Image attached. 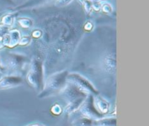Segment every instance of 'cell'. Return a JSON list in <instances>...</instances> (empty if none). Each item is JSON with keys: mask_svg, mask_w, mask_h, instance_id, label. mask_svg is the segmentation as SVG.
<instances>
[{"mask_svg": "<svg viewBox=\"0 0 149 126\" xmlns=\"http://www.w3.org/2000/svg\"><path fill=\"white\" fill-rule=\"evenodd\" d=\"M68 74V71H63L51 75L46 81L38 97L42 99L61 93L67 84Z\"/></svg>", "mask_w": 149, "mask_h": 126, "instance_id": "cell-1", "label": "cell"}, {"mask_svg": "<svg viewBox=\"0 0 149 126\" xmlns=\"http://www.w3.org/2000/svg\"><path fill=\"white\" fill-rule=\"evenodd\" d=\"M27 81L32 87L36 90L43 88V68L42 64L39 60L34 59L32 61L30 69L27 74Z\"/></svg>", "mask_w": 149, "mask_h": 126, "instance_id": "cell-2", "label": "cell"}, {"mask_svg": "<svg viewBox=\"0 0 149 126\" xmlns=\"http://www.w3.org/2000/svg\"><path fill=\"white\" fill-rule=\"evenodd\" d=\"M67 82L71 83L87 95H98L97 89L88 80L78 73H70L67 76Z\"/></svg>", "mask_w": 149, "mask_h": 126, "instance_id": "cell-3", "label": "cell"}, {"mask_svg": "<svg viewBox=\"0 0 149 126\" xmlns=\"http://www.w3.org/2000/svg\"><path fill=\"white\" fill-rule=\"evenodd\" d=\"M78 111H79L83 117L93 120L100 119L103 117V115H100L95 109V106L94 105V98L91 95H89L87 96Z\"/></svg>", "mask_w": 149, "mask_h": 126, "instance_id": "cell-4", "label": "cell"}, {"mask_svg": "<svg viewBox=\"0 0 149 126\" xmlns=\"http://www.w3.org/2000/svg\"><path fill=\"white\" fill-rule=\"evenodd\" d=\"M23 84V79L18 76H5L0 80V90L15 88Z\"/></svg>", "mask_w": 149, "mask_h": 126, "instance_id": "cell-5", "label": "cell"}, {"mask_svg": "<svg viewBox=\"0 0 149 126\" xmlns=\"http://www.w3.org/2000/svg\"><path fill=\"white\" fill-rule=\"evenodd\" d=\"M20 39V32L17 30L10 31L8 34H6L4 38V45L9 48H13L19 43Z\"/></svg>", "mask_w": 149, "mask_h": 126, "instance_id": "cell-6", "label": "cell"}, {"mask_svg": "<svg viewBox=\"0 0 149 126\" xmlns=\"http://www.w3.org/2000/svg\"><path fill=\"white\" fill-rule=\"evenodd\" d=\"M94 105L97 112L102 115L109 113L110 109V104L106 99H103L101 96H96L94 98Z\"/></svg>", "mask_w": 149, "mask_h": 126, "instance_id": "cell-7", "label": "cell"}, {"mask_svg": "<svg viewBox=\"0 0 149 126\" xmlns=\"http://www.w3.org/2000/svg\"><path fill=\"white\" fill-rule=\"evenodd\" d=\"M86 99L87 98H80V99H77V100L74 101L71 103H68L66 107L65 108V110H64L65 113L66 115H71V114H73L78 111Z\"/></svg>", "mask_w": 149, "mask_h": 126, "instance_id": "cell-8", "label": "cell"}, {"mask_svg": "<svg viewBox=\"0 0 149 126\" xmlns=\"http://www.w3.org/2000/svg\"><path fill=\"white\" fill-rule=\"evenodd\" d=\"M93 126H116V118L114 117H103L93 120Z\"/></svg>", "mask_w": 149, "mask_h": 126, "instance_id": "cell-9", "label": "cell"}, {"mask_svg": "<svg viewBox=\"0 0 149 126\" xmlns=\"http://www.w3.org/2000/svg\"><path fill=\"white\" fill-rule=\"evenodd\" d=\"M26 61V58L20 55H12L10 58H9V64L11 68L17 69L21 67L22 65Z\"/></svg>", "mask_w": 149, "mask_h": 126, "instance_id": "cell-10", "label": "cell"}, {"mask_svg": "<svg viewBox=\"0 0 149 126\" xmlns=\"http://www.w3.org/2000/svg\"><path fill=\"white\" fill-rule=\"evenodd\" d=\"M105 69L109 72L113 73L116 69V58L113 55H108L103 61Z\"/></svg>", "mask_w": 149, "mask_h": 126, "instance_id": "cell-11", "label": "cell"}, {"mask_svg": "<svg viewBox=\"0 0 149 126\" xmlns=\"http://www.w3.org/2000/svg\"><path fill=\"white\" fill-rule=\"evenodd\" d=\"M93 120L82 117L78 120V124L79 126H93Z\"/></svg>", "mask_w": 149, "mask_h": 126, "instance_id": "cell-12", "label": "cell"}, {"mask_svg": "<svg viewBox=\"0 0 149 126\" xmlns=\"http://www.w3.org/2000/svg\"><path fill=\"white\" fill-rule=\"evenodd\" d=\"M6 28L4 27H0V49L2 48L4 45V38L6 35Z\"/></svg>", "mask_w": 149, "mask_h": 126, "instance_id": "cell-13", "label": "cell"}, {"mask_svg": "<svg viewBox=\"0 0 149 126\" xmlns=\"http://www.w3.org/2000/svg\"><path fill=\"white\" fill-rule=\"evenodd\" d=\"M62 108H61V106L59 104H55L51 108V112L54 115H60L62 113Z\"/></svg>", "mask_w": 149, "mask_h": 126, "instance_id": "cell-14", "label": "cell"}, {"mask_svg": "<svg viewBox=\"0 0 149 126\" xmlns=\"http://www.w3.org/2000/svg\"><path fill=\"white\" fill-rule=\"evenodd\" d=\"M19 23H20V26H23V28H29L31 26V21L29 19H21L19 20Z\"/></svg>", "mask_w": 149, "mask_h": 126, "instance_id": "cell-15", "label": "cell"}, {"mask_svg": "<svg viewBox=\"0 0 149 126\" xmlns=\"http://www.w3.org/2000/svg\"><path fill=\"white\" fill-rule=\"evenodd\" d=\"M30 42V38L27 37V36H24V37L21 38L19 41V44L22 46H25V45H28Z\"/></svg>", "mask_w": 149, "mask_h": 126, "instance_id": "cell-16", "label": "cell"}, {"mask_svg": "<svg viewBox=\"0 0 149 126\" xmlns=\"http://www.w3.org/2000/svg\"><path fill=\"white\" fill-rule=\"evenodd\" d=\"M3 23L6 25H11L13 23V17L10 15H7L3 18Z\"/></svg>", "mask_w": 149, "mask_h": 126, "instance_id": "cell-17", "label": "cell"}, {"mask_svg": "<svg viewBox=\"0 0 149 126\" xmlns=\"http://www.w3.org/2000/svg\"><path fill=\"white\" fill-rule=\"evenodd\" d=\"M103 11L106 12V13H109V12L111 11V7H110V5H109V4H105L104 6L103 7Z\"/></svg>", "mask_w": 149, "mask_h": 126, "instance_id": "cell-18", "label": "cell"}, {"mask_svg": "<svg viewBox=\"0 0 149 126\" xmlns=\"http://www.w3.org/2000/svg\"><path fill=\"white\" fill-rule=\"evenodd\" d=\"M29 126H45V125H41V124H33V125H30Z\"/></svg>", "mask_w": 149, "mask_h": 126, "instance_id": "cell-19", "label": "cell"}]
</instances>
